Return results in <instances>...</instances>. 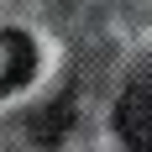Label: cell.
<instances>
[{
    "label": "cell",
    "mask_w": 152,
    "mask_h": 152,
    "mask_svg": "<svg viewBox=\"0 0 152 152\" xmlns=\"http://www.w3.org/2000/svg\"><path fill=\"white\" fill-rule=\"evenodd\" d=\"M115 131L131 152H152V89H126L115 105Z\"/></svg>",
    "instance_id": "cell-1"
},
{
    "label": "cell",
    "mask_w": 152,
    "mask_h": 152,
    "mask_svg": "<svg viewBox=\"0 0 152 152\" xmlns=\"http://www.w3.org/2000/svg\"><path fill=\"white\" fill-rule=\"evenodd\" d=\"M31 74H37V47H31V37L26 31H0V94L21 89Z\"/></svg>",
    "instance_id": "cell-2"
}]
</instances>
